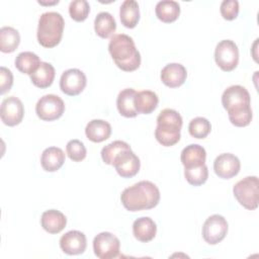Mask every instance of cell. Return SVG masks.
<instances>
[{"mask_svg": "<svg viewBox=\"0 0 259 259\" xmlns=\"http://www.w3.org/2000/svg\"><path fill=\"white\" fill-rule=\"evenodd\" d=\"M228 233V222L221 214H212L206 219L202 226V238L209 245L223 241Z\"/></svg>", "mask_w": 259, "mask_h": 259, "instance_id": "10", "label": "cell"}, {"mask_svg": "<svg viewBox=\"0 0 259 259\" xmlns=\"http://www.w3.org/2000/svg\"><path fill=\"white\" fill-rule=\"evenodd\" d=\"M65 162V153L61 148L49 147L44 150L40 157V164L44 170L55 172L59 170Z\"/></svg>", "mask_w": 259, "mask_h": 259, "instance_id": "21", "label": "cell"}, {"mask_svg": "<svg viewBox=\"0 0 259 259\" xmlns=\"http://www.w3.org/2000/svg\"><path fill=\"white\" fill-rule=\"evenodd\" d=\"M214 60L223 71H233L239 63V50L237 45L231 39L221 40L214 50Z\"/></svg>", "mask_w": 259, "mask_h": 259, "instance_id": "7", "label": "cell"}, {"mask_svg": "<svg viewBox=\"0 0 259 259\" xmlns=\"http://www.w3.org/2000/svg\"><path fill=\"white\" fill-rule=\"evenodd\" d=\"M161 81L170 88L181 86L187 77L186 69L179 63H171L166 65L161 71Z\"/></svg>", "mask_w": 259, "mask_h": 259, "instance_id": "16", "label": "cell"}, {"mask_svg": "<svg viewBox=\"0 0 259 259\" xmlns=\"http://www.w3.org/2000/svg\"><path fill=\"white\" fill-rule=\"evenodd\" d=\"M40 225L45 231L50 234H58L64 230L67 225V219L63 212L57 209H49L42 212Z\"/></svg>", "mask_w": 259, "mask_h": 259, "instance_id": "19", "label": "cell"}, {"mask_svg": "<svg viewBox=\"0 0 259 259\" xmlns=\"http://www.w3.org/2000/svg\"><path fill=\"white\" fill-rule=\"evenodd\" d=\"M120 242L116 236L109 232H102L93 240L94 254L100 259L115 258L119 254Z\"/></svg>", "mask_w": 259, "mask_h": 259, "instance_id": "9", "label": "cell"}, {"mask_svg": "<svg viewBox=\"0 0 259 259\" xmlns=\"http://www.w3.org/2000/svg\"><path fill=\"white\" fill-rule=\"evenodd\" d=\"M113 166L119 176L123 178H131L137 175L140 171L141 162L132 150H127L115 158Z\"/></svg>", "mask_w": 259, "mask_h": 259, "instance_id": "14", "label": "cell"}, {"mask_svg": "<svg viewBox=\"0 0 259 259\" xmlns=\"http://www.w3.org/2000/svg\"><path fill=\"white\" fill-rule=\"evenodd\" d=\"M210 131L211 124L205 117H195L188 124V132L195 139H204Z\"/></svg>", "mask_w": 259, "mask_h": 259, "instance_id": "32", "label": "cell"}, {"mask_svg": "<svg viewBox=\"0 0 259 259\" xmlns=\"http://www.w3.org/2000/svg\"><path fill=\"white\" fill-rule=\"evenodd\" d=\"M159 98L157 94L150 90H143L136 93L134 98L135 108L138 113L150 114L158 106Z\"/></svg>", "mask_w": 259, "mask_h": 259, "instance_id": "22", "label": "cell"}, {"mask_svg": "<svg viewBox=\"0 0 259 259\" xmlns=\"http://www.w3.org/2000/svg\"><path fill=\"white\" fill-rule=\"evenodd\" d=\"M24 114V107L21 100L15 96L5 98L1 103L0 116L4 124L14 126L21 122Z\"/></svg>", "mask_w": 259, "mask_h": 259, "instance_id": "12", "label": "cell"}, {"mask_svg": "<svg viewBox=\"0 0 259 259\" xmlns=\"http://www.w3.org/2000/svg\"><path fill=\"white\" fill-rule=\"evenodd\" d=\"M155 12L161 21L170 23L178 18L180 14V5L173 0H162L156 4Z\"/></svg>", "mask_w": 259, "mask_h": 259, "instance_id": "26", "label": "cell"}, {"mask_svg": "<svg viewBox=\"0 0 259 259\" xmlns=\"http://www.w3.org/2000/svg\"><path fill=\"white\" fill-rule=\"evenodd\" d=\"M87 83L85 74L79 69H68L63 72L60 79L61 90L70 96L80 94Z\"/></svg>", "mask_w": 259, "mask_h": 259, "instance_id": "11", "label": "cell"}, {"mask_svg": "<svg viewBox=\"0 0 259 259\" xmlns=\"http://www.w3.org/2000/svg\"><path fill=\"white\" fill-rule=\"evenodd\" d=\"M157 233V226L155 222L149 217H142L137 219L133 224V234L135 238L143 243L152 241Z\"/></svg>", "mask_w": 259, "mask_h": 259, "instance_id": "18", "label": "cell"}, {"mask_svg": "<svg viewBox=\"0 0 259 259\" xmlns=\"http://www.w3.org/2000/svg\"><path fill=\"white\" fill-rule=\"evenodd\" d=\"M137 91L133 88H125L118 93L116 99V106L118 112L124 117H135L138 112L135 108L134 98Z\"/></svg>", "mask_w": 259, "mask_h": 259, "instance_id": "23", "label": "cell"}, {"mask_svg": "<svg viewBox=\"0 0 259 259\" xmlns=\"http://www.w3.org/2000/svg\"><path fill=\"white\" fill-rule=\"evenodd\" d=\"M222 103L228 111L230 121L239 127L248 125L252 120L251 99L248 90L241 85L228 87L222 95Z\"/></svg>", "mask_w": 259, "mask_h": 259, "instance_id": "1", "label": "cell"}, {"mask_svg": "<svg viewBox=\"0 0 259 259\" xmlns=\"http://www.w3.org/2000/svg\"><path fill=\"white\" fill-rule=\"evenodd\" d=\"M38 56L32 52L19 53L15 59V67L23 74L31 75L40 65Z\"/></svg>", "mask_w": 259, "mask_h": 259, "instance_id": "28", "label": "cell"}, {"mask_svg": "<svg viewBox=\"0 0 259 259\" xmlns=\"http://www.w3.org/2000/svg\"><path fill=\"white\" fill-rule=\"evenodd\" d=\"M116 29L114 17L106 11L100 12L94 19V30L96 34L102 38L109 37Z\"/></svg>", "mask_w": 259, "mask_h": 259, "instance_id": "27", "label": "cell"}, {"mask_svg": "<svg viewBox=\"0 0 259 259\" xmlns=\"http://www.w3.org/2000/svg\"><path fill=\"white\" fill-rule=\"evenodd\" d=\"M119 17L121 23L127 28H134L140 19L139 4L135 0H125L119 8Z\"/></svg>", "mask_w": 259, "mask_h": 259, "instance_id": "24", "label": "cell"}, {"mask_svg": "<svg viewBox=\"0 0 259 259\" xmlns=\"http://www.w3.org/2000/svg\"><path fill=\"white\" fill-rule=\"evenodd\" d=\"M66 151L68 157L74 162H81L85 159L87 151L84 144L79 140H71L67 143Z\"/></svg>", "mask_w": 259, "mask_h": 259, "instance_id": "34", "label": "cell"}, {"mask_svg": "<svg viewBox=\"0 0 259 259\" xmlns=\"http://www.w3.org/2000/svg\"><path fill=\"white\" fill-rule=\"evenodd\" d=\"M90 12V5L86 0H74L70 2L69 13L75 21H84Z\"/></svg>", "mask_w": 259, "mask_h": 259, "instance_id": "33", "label": "cell"}, {"mask_svg": "<svg viewBox=\"0 0 259 259\" xmlns=\"http://www.w3.org/2000/svg\"><path fill=\"white\" fill-rule=\"evenodd\" d=\"M55 75L56 71L53 65L47 62H41L36 71L30 75V80L33 85L44 89L52 85Z\"/></svg>", "mask_w": 259, "mask_h": 259, "instance_id": "25", "label": "cell"}, {"mask_svg": "<svg viewBox=\"0 0 259 259\" xmlns=\"http://www.w3.org/2000/svg\"><path fill=\"white\" fill-rule=\"evenodd\" d=\"M241 168L240 160L231 153L219 155L213 162L214 173L222 179H230L236 176Z\"/></svg>", "mask_w": 259, "mask_h": 259, "instance_id": "13", "label": "cell"}, {"mask_svg": "<svg viewBox=\"0 0 259 259\" xmlns=\"http://www.w3.org/2000/svg\"><path fill=\"white\" fill-rule=\"evenodd\" d=\"M86 236L80 231H69L60 239V247L68 255L82 254L86 250Z\"/></svg>", "mask_w": 259, "mask_h": 259, "instance_id": "15", "label": "cell"}, {"mask_svg": "<svg viewBox=\"0 0 259 259\" xmlns=\"http://www.w3.org/2000/svg\"><path fill=\"white\" fill-rule=\"evenodd\" d=\"M220 10L226 20H233L239 14V2L237 0H224L221 3Z\"/></svg>", "mask_w": 259, "mask_h": 259, "instance_id": "35", "label": "cell"}, {"mask_svg": "<svg viewBox=\"0 0 259 259\" xmlns=\"http://www.w3.org/2000/svg\"><path fill=\"white\" fill-rule=\"evenodd\" d=\"M65 21L59 12L49 11L39 16L36 37L40 46L54 48L62 39Z\"/></svg>", "mask_w": 259, "mask_h": 259, "instance_id": "5", "label": "cell"}, {"mask_svg": "<svg viewBox=\"0 0 259 259\" xmlns=\"http://www.w3.org/2000/svg\"><path fill=\"white\" fill-rule=\"evenodd\" d=\"M182 117L178 111L171 108L163 109L157 117L155 130L156 140L165 147H171L179 142Z\"/></svg>", "mask_w": 259, "mask_h": 259, "instance_id": "4", "label": "cell"}, {"mask_svg": "<svg viewBox=\"0 0 259 259\" xmlns=\"http://www.w3.org/2000/svg\"><path fill=\"white\" fill-rule=\"evenodd\" d=\"M58 2H59V1L57 0L56 2H54V3H49V4H56V3H58ZM38 3H39V4H47V3H41V2H39V1H38Z\"/></svg>", "mask_w": 259, "mask_h": 259, "instance_id": "37", "label": "cell"}, {"mask_svg": "<svg viewBox=\"0 0 259 259\" xmlns=\"http://www.w3.org/2000/svg\"><path fill=\"white\" fill-rule=\"evenodd\" d=\"M65 111V103L61 97L55 94H47L40 97L35 105L36 115L46 121H52L62 116Z\"/></svg>", "mask_w": 259, "mask_h": 259, "instance_id": "8", "label": "cell"}, {"mask_svg": "<svg viewBox=\"0 0 259 259\" xmlns=\"http://www.w3.org/2000/svg\"><path fill=\"white\" fill-rule=\"evenodd\" d=\"M206 152L204 148L197 144H190L186 146L180 155L181 163L184 168H192L205 164Z\"/></svg>", "mask_w": 259, "mask_h": 259, "instance_id": "17", "label": "cell"}, {"mask_svg": "<svg viewBox=\"0 0 259 259\" xmlns=\"http://www.w3.org/2000/svg\"><path fill=\"white\" fill-rule=\"evenodd\" d=\"M85 135L93 143H101L111 135V125L103 119H92L85 127Z\"/></svg>", "mask_w": 259, "mask_h": 259, "instance_id": "20", "label": "cell"}, {"mask_svg": "<svg viewBox=\"0 0 259 259\" xmlns=\"http://www.w3.org/2000/svg\"><path fill=\"white\" fill-rule=\"evenodd\" d=\"M20 42L18 30L11 26H3L0 29V51L2 53L14 52Z\"/></svg>", "mask_w": 259, "mask_h": 259, "instance_id": "29", "label": "cell"}, {"mask_svg": "<svg viewBox=\"0 0 259 259\" xmlns=\"http://www.w3.org/2000/svg\"><path fill=\"white\" fill-rule=\"evenodd\" d=\"M132 150L130 145L123 141H113L112 143L106 145L105 147L102 148L101 150V158L103 162L107 165L113 166L115 158L121 154L124 151Z\"/></svg>", "mask_w": 259, "mask_h": 259, "instance_id": "30", "label": "cell"}, {"mask_svg": "<svg viewBox=\"0 0 259 259\" xmlns=\"http://www.w3.org/2000/svg\"><path fill=\"white\" fill-rule=\"evenodd\" d=\"M184 176L187 182L193 186H199L203 184L208 178V169L205 164L184 169Z\"/></svg>", "mask_w": 259, "mask_h": 259, "instance_id": "31", "label": "cell"}, {"mask_svg": "<svg viewBox=\"0 0 259 259\" xmlns=\"http://www.w3.org/2000/svg\"><path fill=\"white\" fill-rule=\"evenodd\" d=\"M120 200L124 208L130 211L151 209L159 203L160 191L153 182L142 180L126 187L121 192Z\"/></svg>", "mask_w": 259, "mask_h": 259, "instance_id": "2", "label": "cell"}, {"mask_svg": "<svg viewBox=\"0 0 259 259\" xmlns=\"http://www.w3.org/2000/svg\"><path fill=\"white\" fill-rule=\"evenodd\" d=\"M108 51L115 65L122 71L132 72L141 65V55L135 41L127 34H114L109 40Z\"/></svg>", "mask_w": 259, "mask_h": 259, "instance_id": "3", "label": "cell"}, {"mask_svg": "<svg viewBox=\"0 0 259 259\" xmlns=\"http://www.w3.org/2000/svg\"><path fill=\"white\" fill-rule=\"evenodd\" d=\"M233 193L238 202L249 210L256 209L259 201V181L257 176H247L233 187Z\"/></svg>", "mask_w": 259, "mask_h": 259, "instance_id": "6", "label": "cell"}, {"mask_svg": "<svg viewBox=\"0 0 259 259\" xmlns=\"http://www.w3.org/2000/svg\"><path fill=\"white\" fill-rule=\"evenodd\" d=\"M12 84H13L12 72L9 69L2 66L0 68V93L4 94L7 91H9L11 89Z\"/></svg>", "mask_w": 259, "mask_h": 259, "instance_id": "36", "label": "cell"}]
</instances>
